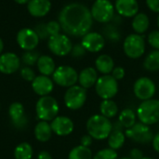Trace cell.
<instances>
[{"label":"cell","mask_w":159,"mask_h":159,"mask_svg":"<svg viewBox=\"0 0 159 159\" xmlns=\"http://www.w3.org/2000/svg\"><path fill=\"white\" fill-rule=\"evenodd\" d=\"M87 50L86 48L83 47V45L80 43V44H76L75 46H73V48H72V51H71V54L74 58H76V59H79V58H82L83 56H85Z\"/></svg>","instance_id":"39"},{"label":"cell","mask_w":159,"mask_h":159,"mask_svg":"<svg viewBox=\"0 0 159 159\" xmlns=\"http://www.w3.org/2000/svg\"><path fill=\"white\" fill-rule=\"evenodd\" d=\"M115 9L119 16L131 18L139 12V3L137 0H116Z\"/></svg>","instance_id":"19"},{"label":"cell","mask_w":159,"mask_h":159,"mask_svg":"<svg viewBox=\"0 0 159 159\" xmlns=\"http://www.w3.org/2000/svg\"><path fill=\"white\" fill-rule=\"evenodd\" d=\"M34 30L37 34V35H38L40 40H45V39H48L49 38L48 33L47 31L46 23H39V24H37Z\"/></svg>","instance_id":"37"},{"label":"cell","mask_w":159,"mask_h":159,"mask_svg":"<svg viewBox=\"0 0 159 159\" xmlns=\"http://www.w3.org/2000/svg\"><path fill=\"white\" fill-rule=\"evenodd\" d=\"M122 126L121 124L117 121L116 124L113 125V129L108 137V144L111 149L113 150H118L120 149L126 140L125 134L122 131Z\"/></svg>","instance_id":"21"},{"label":"cell","mask_w":159,"mask_h":159,"mask_svg":"<svg viewBox=\"0 0 159 159\" xmlns=\"http://www.w3.org/2000/svg\"><path fill=\"white\" fill-rule=\"evenodd\" d=\"M37 159H52L51 155L47 152V151H41L38 156H37Z\"/></svg>","instance_id":"44"},{"label":"cell","mask_w":159,"mask_h":159,"mask_svg":"<svg viewBox=\"0 0 159 159\" xmlns=\"http://www.w3.org/2000/svg\"><path fill=\"white\" fill-rule=\"evenodd\" d=\"M92 140H93V138H92L90 135H89V134H88V135H84V136L81 138V140H80L81 145L89 148V146L92 144Z\"/></svg>","instance_id":"43"},{"label":"cell","mask_w":159,"mask_h":159,"mask_svg":"<svg viewBox=\"0 0 159 159\" xmlns=\"http://www.w3.org/2000/svg\"><path fill=\"white\" fill-rule=\"evenodd\" d=\"M81 44L87 51L97 53L104 48L105 38L97 32H89L82 37Z\"/></svg>","instance_id":"14"},{"label":"cell","mask_w":159,"mask_h":159,"mask_svg":"<svg viewBox=\"0 0 159 159\" xmlns=\"http://www.w3.org/2000/svg\"><path fill=\"white\" fill-rule=\"evenodd\" d=\"M54 82L47 75H37L32 82V89L39 96H48L53 90Z\"/></svg>","instance_id":"18"},{"label":"cell","mask_w":159,"mask_h":159,"mask_svg":"<svg viewBox=\"0 0 159 159\" xmlns=\"http://www.w3.org/2000/svg\"><path fill=\"white\" fill-rule=\"evenodd\" d=\"M61 30L68 35L79 37L90 32L93 18L90 9L81 3H70L64 6L59 14Z\"/></svg>","instance_id":"1"},{"label":"cell","mask_w":159,"mask_h":159,"mask_svg":"<svg viewBox=\"0 0 159 159\" xmlns=\"http://www.w3.org/2000/svg\"><path fill=\"white\" fill-rule=\"evenodd\" d=\"M156 85L154 81L149 77H140L134 83V94L139 100H142L143 102L152 99L156 93Z\"/></svg>","instance_id":"13"},{"label":"cell","mask_w":159,"mask_h":159,"mask_svg":"<svg viewBox=\"0 0 159 159\" xmlns=\"http://www.w3.org/2000/svg\"><path fill=\"white\" fill-rule=\"evenodd\" d=\"M118 122L121 124L123 128L129 129L136 124V114L132 109H124L119 115Z\"/></svg>","instance_id":"28"},{"label":"cell","mask_w":159,"mask_h":159,"mask_svg":"<svg viewBox=\"0 0 159 159\" xmlns=\"http://www.w3.org/2000/svg\"><path fill=\"white\" fill-rule=\"evenodd\" d=\"M123 49L125 54L130 59L141 58L145 51V40L143 36L138 34L128 35L124 40Z\"/></svg>","instance_id":"6"},{"label":"cell","mask_w":159,"mask_h":159,"mask_svg":"<svg viewBox=\"0 0 159 159\" xmlns=\"http://www.w3.org/2000/svg\"><path fill=\"white\" fill-rule=\"evenodd\" d=\"M35 111L37 117L40 120L48 122L52 121L58 116L60 111L59 103L56 99L51 96H43L37 101Z\"/></svg>","instance_id":"3"},{"label":"cell","mask_w":159,"mask_h":159,"mask_svg":"<svg viewBox=\"0 0 159 159\" xmlns=\"http://www.w3.org/2000/svg\"><path fill=\"white\" fill-rule=\"evenodd\" d=\"M100 111H101L102 116H103L107 118H112L117 115L118 107H117V104L113 100H111V99L103 100L101 102Z\"/></svg>","instance_id":"27"},{"label":"cell","mask_w":159,"mask_h":159,"mask_svg":"<svg viewBox=\"0 0 159 159\" xmlns=\"http://www.w3.org/2000/svg\"><path fill=\"white\" fill-rule=\"evenodd\" d=\"M46 26H47V31L48 33L49 37L61 34V24H60L59 21H57V20H50L48 23H46Z\"/></svg>","instance_id":"35"},{"label":"cell","mask_w":159,"mask_h":159,"mask_svg":"<svg viewBox=\"0 0 159 159\" xmlns=\"http://www.w3.org/2000/svg\"><path fill=\"white\" fill-rule=\"evenodd\" d=\"M126 136L135 143H149L153 142L154 133L148 125L143 123H136L126 130Z\"/></svg>","instance_id":"11"},{"label":"cell","mask_w":159,"mask_h":159,"mask_svg":"<svg viewBox=\"0 0 159 159\" xmlns=\"http://www.w3.org/2000/svg\"><path fill=\"white\" fill-rule=\"evenodd\" d=\"M115 6L110 0H95L90 12L94 20L101 23H108L115 17Z\"/></svg>","instance_id":"5"},{"label":"cell","mask_w":159,"mask_h":159,"mask_svg":"<svg viewBox=\"0 0 159 159\" xmlns=\"http://www.w3.org/2000/svg\"><path fill=\"white\" fill-rule=\"evenodd\" d=\"M15 159H32L33 148L28 143H21L18 144L14 150Z\"/></svg>","instance_id":"31"},{"label":"cell","mask_w":159,"mask_h":159,"mask_svg":"<svg viewBox=\"0 0 159 159\" xmlns=\"http://www.w3.org/2000/svg\"><path fill=\"white\" fill-rule=\"evenodd\" d=\"M157 26H158V28H159V15H158V18H157Z\"/></svg>","instance_id":"49"},{"label":"cell","mask_w":159,"mask_h":159,"mask_svg":"<svg viewBox=\"0 0 159 159\" xmlns=\"http://www.w3.org/2000/svg\"><path fill=\"white\" fill-rule=\"evenodd\" d=\"M142 159H153V158H151V157H143Z\"/></svg>","instance_id":"48"},{"label":"cell","mask_w":159,"mask_h":159,"mask_svg":"<svg viewBox=\"0 0 159 159\" xmlns=\"http://www.w3.org/2000/svg\"><path fill=\"white\" fill-rule=\"evenodd\" d=\"M148 43L155 49L159 50V30L151 32L148 35Z\"/></svg>","instance_id":"38"},{"label":"cell","mask_w":159,"mask_h":159,"mask_svg":"<svg viewBox=\"0 0 159 159\" xmlns=\"http://www.w3.org/2000/svg\"><path fill=\"white\" fill-rule=\"evenodd\" d=\"M148 8L156 13H159V0H146Z\"/></svg>","instance_id":"41"},{"label":"cell","mask_w":159,"mask_h":159,"mask_svg":"<svg viewBox=\"0 0 159 159\" xmlns=\"http://www.w3.org/2000/svg\"><path fill=\"white\" fill-rule=\"evenodd\" d=\"M40 55L35 50H28L25 51L21 56V61L26 66H33L37 63Z\"/></svg>","instance_id":"32"},{"label":"cell","mask_w":159,"mask_h":159,"mask_svg":"<svg viewBox=\"0 0 159 159\" xmlns=\"http://www.w3.org/2000/svg\"><path fill=\"white\" fill-rule=\"evenodd\" d=\"M16 40L19 47L24 51L34 50L40 41L35 31L31 28L20 29L17 34Z\"/></svg>","instance_id":"12"},{"label":"cell","mask_w":159,"mask_h":159,"mask_svg":"<svg viewBox=\"0 0 159 159\" xmlns=\"http://www.w3.org/2000/svg\"><path fill=\"white\" fill-rule=\"evenodd\" d=\"M17 4H20V5H25V4H28V2L30 0H14Z\"/></svg>","instance_id":"46"},{"label":"cell","mask_w":159,"mask_h":159,"mask_svg":"<svg viewBox=\"0 0 159 159\" xmlns=\"http://www.w3.org/2000/svg\"><path fill=\"white\" fill-rule=\"evenodd\" d=\"M51 126L48 121L40 120L34 128V137L41 143H46L50 140L52 136Z\"/></svg>","instance_id":"24"},{"label":"cell","mask_w":159,"mask_h":159,"mask_svg":"<svg viewBox=\"0 0 159 159\" xmlns=\"http://www.w3.org/2000/svg\"><path fill=\"white\" fill-rule=\"evenodd\" d=\"M37 69L39 71V73L43 75H52L53 73L56 70V65H55V61L54 60L48 55H42L39 57L38 61H37Z\"/></svg>","instance_id":"23"},{"label":"cell","mask_w":159,"mask_h":159,"mask_svg":"<svg viewBox=\"0 0 159 159\" xmlns=\"http://www.w3.org/2000/svg\"><path fill=\"white\" fill-rule=\"evenodd\" d=\"M50 9V0H30L27 4V10L29 14L35 18L45 17Z\"/></svg>","instance_id":"20"},{"label":"cell","mask_w":159,"mask_h":159,"mask_svg":"<svg viewBox=\"0 0 159 159\" xmlns=\"http://www.w3.org/2000/svg\"><path fill=\"white\" fill-rule=\"evenodd\" d=\"M143 157V154L140 149L134 148L129 152V158L130 159H142Z\"/></svg>","instance_id":"42"},{"label":"cell","mask_w":159,"mask_h":159,"mask_svg":"<svg viewBox=\"0 0 159 159\" xmlns=\"http://www.w3.org/2000/svg\"><path fill=\"white\" fill-rule=\"evenodd\" d=\"M3 49H4V42H3V40H2V38L0 37V55L2 54Z\"/></svg>","instance_id":"47"},{"label":"cell","mask_w":159,"mask_h":159,"mask_svg":"<svg viewBox=\"0 0 159 159\" xmlns=\"http://www.w3.org/2000/svg\"><path fill=\"white\" fill-rule=\"evenodd\" d=\"M98 78V73L96 69L92 67H87L83 69L78 75V82L80 86L86 89L95 86Z\"/></svg>","instance_id":"22"},{"label":"cell","mask_w":159,"mask_h":159,"mask_svg":"<svg viewBox=\"0 0 159 159\" xmlns=\"http://www.w3.org/2000/svg\"><path fill=\"white\" fill-rule=\"evenodd\" d=\"M112 76L116 80H121L125 76V69L121 66L115 67L112 71Z\"/></svg>","instance_id":"40"},{"label":"cell","mask_w":159,"mask_h":159,"mask_svg":"<svg viewBox=\"0 0 159 159\" xmlns=\"http://www.w3.org/2000/svg\"><path fill=\"white\" fill-rule=\"evenodd\" d=\"M68 159H92V152L89 147L78 145L70 151Z\"/></svg>","instance_id":"30"},{"label":"cell","mask_w":159,"mask_h":159,"mask_svg":"<svg viewBox=\"0 0 159 159\" xmlns=\"http://www.w3.org/2000/svg\"><path fill=\"white\" fill-rule=\"evenodd\" d=\"M137 116L139 120L145 125H153L159 122V101L146 100L138 107Z\"/></svg>","instance_id":"4"},{"label":"cell","mask_w":159,"mask_h":159,"mask_svg":"<svg viewBox=\"0 0 159 159\" xmlns=\"http://www.w3.org/2000/svg\"><path fill=\"white\" fill-rule=\"evenodd\" d=\"M95 65L97 71L103 75H109L115 68V62L113 58L107 54L100 55L96 59Z\"/></svg>","instance_id":"25"},{"label":"cell","mask_w":159,"mask_h":159,"mask_svg":"<svg viewBox=\"0 0 159 159\" xmlns=\"http://www.w3.org/2000/svg\"><path fill=\"white\" fill-rule=\"evenodd\" d=\"M95 90L102 99L110 100L118 92L117 80L110 75H103L98 78L95 85Z\"/></svg>","instance_id":"7"},{"label":"cell","mask_w":159,"mask_h":159,"mask_svg":"<svg viewBox=\"0 0 159 159\" xmlns=\"http://www.w3.org/2000/svg\"><path fill=\"white\" fill-rule=\"evenodd\" d=\"M20 75L25 81L33 82V80L35 78V73L30 66H24L20 69Z\"/></svg>","instance_id":"36"},{"label":"cell","mask_w":159,"mask_h":159,"mask_svg":"<svg viewBox=\"0 0 159 159\" xmlns=\"http://www.w3.org/2000/svg\"><path fill=\"white\" fill-rule=\"evenodd\" d=\"M153 147L157 153H159V132L153 139Z\"/></svg>","instance_id":"45"},{"label":"cell","mask_w":159,"mask_h":159,"mask_svg":"<svg viewBox=\"0 0 159 159\" xmlns=\"http://www.w3.org/2000/svg\"><path fill=\"white\" fill-rule=\"evenodd\" d=\"M92 159H118V156L115 150L106 148L99 151Z\"/></svg>","instance_id":"34"},{"label":"cell","mask_w":159,"mask_h":159,"mask_svg":"<svg viewBox=\"0 0 159 159\" xmlns=\"http://www.w3.org/2000/svg\"><path fill=\"white\" fill-rule=\"evenodd\" d=\"M52 80L61 87L70 88L75 86L78 81V74L73 67L61 65L56 68L52 75Z\"/></svg>","instance_id":"8"},{"label":"cell","mask_w":159,"mask_h":159,"mask_svg":"<svg viewBox=\"0 0 159 159\" xmlns=\"http://www.w3.org/2000/svg\"><path fill=\"white\" fill-rule=\"evenodd\" d=\"M121 159H130L129 157H123V158H121Z\"/></svg>","instance_id":"50"},{"label":"cell","mask_w":159,"mask_h":159,"mask_svg":"<svg viewBox=\"0 0 159 159\" xmlns=\"http://www.w3.org/2000/svg\"><path fill=\"white\" fill-rule=\"evenodd\" d=\"M20 67V59L13 52H6L0 55V72L5 75H11Z\"/></svg>","instance_id":"15"},{"label":"cell","mask_w":159,"mask_h":159,"mask_svg":"<svg viewBox=\"0 0 159 159\" xmlns=\"http://www.w3.org/2000/svg\"><path fill=\"white\" fill-rule=\"evenodd\" d=\"M103 34H104V36L106 38H108L110 41L117 42L120 39V34H119V31L117 30L116 24L115 25L108 24L106 27H104Z\"/></svg>","instance_id":"33"},{"label":"cell","mask_w":159,"mask_h":159,"mask_svg":"<svg viewBox=\"0 0 159 159\" xmlns=\"http://www.w3.org/2000/svg\"><path fill=\"white\" fill-rule=\"evenodd\" d=\"M48 49L56 56L63 57L71 53L73 48V44L71 39L63 34H59L50 36L48 39Z\"/></svg>","instance_id":"9"},{"label":"cell","mask_w":159,"mask_h":159,"mask_svg":"<svg viewBox=\"0 0 159 159\" xmlns=\"http://www.w3.org/2000/svg\"><path fill=\"white\" fill-rule=\"evenodd\" d=\"M144 68L149 72H157L159 71V50L151 51L143 61Z\"/></svg>","instance_id":"29"},{"label":"cell","mask_w":159,"mask_h":159,"mask_svg":"<svg viewBox=\"0 0 159 159\" xmlns=\"http://www.w3.org/2000/svg\"><path fill=\"white\" fill-rule=\"evenodd\" d=\"M87 90L81 86H73L68 88L64 95V103L71 110L80 109L86 102Z\"/></svg>","instance_id":"10"},{"label":"cell","mask_w":159,"mask_h":159,"mask_svg":"<svg viewBox=\"0 0 159 159\" xmlns=\"http://www.w3.org/2000/svg\"><path fill=\"white\" fill-rule=\"evenodd\" d=\"M113 129V124L109 118L102 116L95 115L89 118L87 122V130L89 135H90L95 140H105L109 137Z\"/></svg>","instance_id":"2"},{"label":"cell","mask_w":159,"mask_h":159,"mask_svg":"<svg viewBox=\"0 0 159 159\" xmlns=\"http://www.w3.org/2000/svg\"><path fill=\"white\" fill-rule=\"evenodd\" d=\"M51 129L58 136L70 135L74 130V122L67 116H57L51 121Z\"/></svg>","instance_id":"17"},{"label":"cell","mask_w":159,"mask_h":159,"mask_svg":"<svg viewBox=\"0 0 159 159\" xmlns=\"http://www.w3.org/2000/svg\"><path fill=\"white\" fill-rule=\"evenodd\" d=\"M8 115L13 126L17 129H24L27 125L24 107L20 102H13L8 108Z\"/></svg>","instance_id":"16"},{"label":"cell","mask_w":159,"mask_h":159,"mask_svg":"<svg viewBox=\"0 0 159 159\" xmlns=\"http://www.w3.org/2000/svg\"><path fill=\"white\" fill-rule=\"evenodd\" d=\"M150 25L149 18L144 13H138L136 16L133 17L132 20V29L134 30L135 34H142L145 33Z\"/></svg>","instance_id":"26"}]
</instances>
